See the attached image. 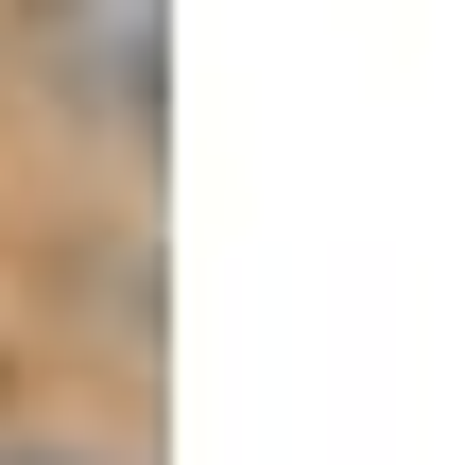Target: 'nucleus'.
<instances>
[{
    "label": "nucleus",
    "mask_w": 465,
    "mask_h": 465,
    "mask_svg": "<svg viewBox=\"0 0 465 465\" xmlns=\"http://www.w3.org/2000/svg\"><path fill=\"white\" fill-rule=\"evenodd\" d=\"M35 69L104 138H155L173 121V0H35Z\"/></svg>",
    "instance_id": "nucleus-1"
},
{
    "label": "nucleus",
    "mask_w": 465,
    "mask_h": 465,
    "mask_svg": "<svg viewBox=\"0 0 465 465\" xmlns=\"http://www.w3.org/2000/svg\"><path fill=\"white\" fill-rule=\"evenodd\" d=\"M0 465H104V449H0Z\"/></svg>",
    "instance_id": "nucleus-2"
}]
</instances>
